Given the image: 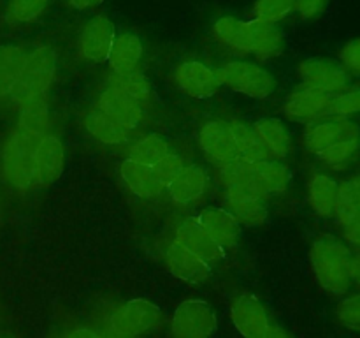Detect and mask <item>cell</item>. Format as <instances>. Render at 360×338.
<instances>
[{
  "instance_id": "30",
  "label": "cell",
  "mask_w": 360,
  "mask_h": 338,
  "mask_svg": "<svg viewBox=\"0 0 360 338\" xmlns=\"http://www.w3.org/2000/svg\"><path fill=\"white\" fill-rule=\"evenodd\" d=\"M232 136H234L236 148H238L239 158L248 162H260L269 161L271 155L255 134L253 127H248L246 123L232 122L231 123Z\"/></svg>"
},
{
  "instance_id": "26",
  "label": "cell",
  "mask_w": 360,
  "mask_h": 338,
  "mask_svg": "<svg viewBox=\"0 0 360 338\" xmlns=\"http://www.w3.org/2000/svg\"><path fill=\"white\" fill-rule=\"evenodd\" d=\"M253 130L271 157L285 158L292 151V136L276 118H262L253 123Z\"/></svg>"
},
{
  "instance_id": "32",
  "label": "cell",
  "mask_w": 360,
  "mask_h": 338,
  "mask_svg": "<svg viewBox=\"0 0 360 338\" xmlns=\"http://www.w3.org/2000/svg\"><path fill=\"white\" fill-rule=\"evenodd\" d=\"M169 154V144L164 137L157 136V134H148V136L139 137L132 143L129 148V157L130 161L137 162V164L150 165L153 168L162 157Z\"/></svg>"
},
{
  "instance_id": "14",
  "label": "cell",
  "mask_w": 360,
  "mask_h": 338,
  "mask_svg": "<svg viewBox=\"0 0 360 338\" xmlns=\"http://www.w3.org/2000/svg\"><path fill=\"white\" fill-rule=\"evenodd\" d=\"M199 148L204 157L217 168L229 164L239 157L232 136L231 123L224 120H210L199 130Z\"/></svg>"
},
{
  "instance_id": "2",
  "label": "cell",
  "mask_w": 360,
  "mask_h": 338,
  "mask_svg": "<svg viewBox=\"0 0 360 338\" xmlns=\"http://www.w3.org/2000/svg\"><path fill=\"white\" fill-rule=\"evenodd\" d=\"M290 171L281 162L260 161L248 162L243 158L229 162L217 169L218 183L225 189H243L248 192L257 194L260 197H269L283 194L290 183Z\"/></svg>"
},
{
  "instance_id": "20",
  "label": "cell",
  "mask_w": 360,
  "mask_h": 338,
  "mask_svg": "<svg viewBox=\"0 0 360 338\" xmlns=\"http://www.w3.org/2000/svg\"><path fill=\"white\" fill-rule=\"evenodd\" d=\"M210 178L207 173L199 165H185L178 176L171 183L165 185L167 196L171 201L179 206L197 203L206 194Z\"/></svg>"
},
{
  "instance_id": "42",
  "label": "cell",
  "mask_w": 360,
  "mask_h": 338,
  "mask_svg": "<svg viewBox=\"0 0 360 338\" xmlns=\"http://www.w3.org/2000/svg\"><path fill=\"white\" fill-rule=\"evenodd\" d=\"M341 232H343V242L350 249L360 250V218L354 220L352 224H348L347 227L341 229Z\"/></svg>"
},
{
  "instance_id": "13",
  "label": "cell",
  "mask_w": 360,
  "mask_h": 338,
  "mask_svg": "<svg viewBox=\"0 0 360 338\" xmlns=\"http://www.w3.org/2000/svg\"><path fill=\"white\" fill-rule=\"evenodd\" d=\"M231 319L243 338H266L273 326L262 303L250 292H241L232 299Z\"/></svg>"
},
{
  "instance_id": "7",
  "label": "cell",
  "mask_w": 360,
  "mask_h": 338,
  "mask_svg": "<svg viewBox=\"0 0 360 338\" xmlns=\"http://www.w3.org/2000/svg\"><path fill=\"white\" fill-rule=\"evenodd\" d=\"M214 330L217 315L202 299H186L172 313V338H210Z\"/></svg>"
},
{
  "instance_id": "10",
  "label": "cell",
  "mask_w": 360,
  "mask_h": 338,
  "mask_svg": "<svg viewBox=\"0 0 360 338\" xmlns=\"http://www.w3.org/2000/svg\"><path fill=\"white\" fill-rule=\"evenodd\" d=\"M348 139H360V125L355 120L334 118V116L308 123L301 137L302 146L313 155Z\"/></svg>"
},
{
  "instance_id": "28",
  "label": "cell",
  "mask_w": 360,
  "mask_h": 338,
  "mask_svg": "<svg viewBox=\"0 0 360 338\" xmlns=\"http://www.w3.org/2000/svg\"><path fill=\"white\" fill-rule=\"evenodd\" d=\"M334 218H336L340 229L347 227L348 224L360 218V173L340 182V194H338V206Z\"/></svg>"
},
{
  "instance_id": "40",
  "label": "cell",
  "mask_w": 360,
  "mask_h": 338,
  "mask_svg": "<svg viewBox=\"0 0 360 338\" xmlns=\"http://www.w3.org/2000/svg\"><path fill=\"white\" fill-rule=\"evenodd\" d=\"M183 168H185L183 158L179 157V155L171 154V151H169L165 157H162L160 161L153 165V171L155 175L158 176V180H160L164 185H167V183H171L172 180L181 173Z\"/></svg>"
},
{
  "instance_id": "47",
  "label": "cell",
  "mask_w": 360,
  "mask_h": 338,
  "mask_svg": "<svg viewBox=\"0 0 360 338\" xmlns=\"http://www.w3.org/2000/svg\"><path fill=\"white\" fill-rule=\"evenodd\" d=\"M98 334H101V338H129V337H123V334L116 333V331H112L111 327H108V330L102 331V333H98Z\"/></svg>"
},
{
  "instance_id": "39",
  "label": "cell",
  "mask_w": 360,
  "mask_h": 338,
  "mask_svg": "<svg viewBox=\"0 0 360 338\" xmlns=\"http://www.w3.org/2000/svg\"><path fill=\"white\" fill-rule=\"evenodd\" d=\"M338 62L347 70L348 76L360 77V37L350 39L341 46L338 51Z\"/></svg>"
},
{
  "instance_id": "25",
  "label": "cell",
  "mask_w": 360,
  "mask_h": 338,
  "mask_svg": "<svg viewBox=\"0 0 360 338\" xmlns=\"http://www.w3.org/2000/svg\"><path fill=\"white\" fill-rule=\"evenodd\" d=\"M143 42L132 32H122L115 37L108 63L115 74H129L139 69L143 60Z\"/></svg>"
},
{
  "instance_id": "17",
  "label": "cell",
  "mask_w": 360,
  "mask_h": 338,
  "mask_svg": "<svg viewBox=\"0 0 360 338\" xmlns=\"http://www.w3.org/2000/svg\"><path fill=\"white\" fill-rule=\"evenodd\" d=\"M97 108L129 130L137 129L144 120L143 104H139L130 95L123 94L118 88H105L98 95Z\"/></svg>"
},
{
  "instance_id": "23",
  "label": "cell",
  "mask_w": 360,
  "mask_h": 338,
  "mask_svg": "<svg viewBox=\"0 0 360 338\" xmlns=\"http://www.w3.org/2000/svg\"><path fill=\"white\" fill-rule=\"evenodd\" d=\"M338 194H340V182L330 175L316 171L309 176L306 196L315 215L322 218H333L336 213Z\"/></svg>"
},
{
  "instance_id": "24",
  "label": "cell",
  "mask_w": 360,
  "mask_h": 338,
  "mask_svg": "<svg viewBox=\"0 0 360 338\" xmlns=\"http://www.w3.org/2000/svg\"><path fill=\"white\" fill-rule=\"evenodd\" d=\"M120 176H122L127 189L136 194L137 197L151 199V197H158L165 190V185L155 175L153 168L137 164L130 158H125L120 164Z\"/></svg>"
},
{
  "instance_id": "33",
  "label": "cell",
  "mask_w": 360,
  "mask_h": 338,
  "mask_svg": "<svg viewBox=\"0 0 360 338\" xmlns=\"http://www.w3.org/2000/svg\"><path fill=\"white\" fill-rule=\"evenodd\" d=\"M37 136H46L49 127V104L48 97H39L20 106V125Z\"/></svg>"
},
{
  "instance_id": "34",
  "label": "cell",
  "mask_w": 360,
  "mask_h": 338,
  "mask_svg": "<svg viewBox=\"0 0 360 338\" xmlns=\"http://www.w3.org/2000/svg\"><path fill=\"white\" fill-rule=\"evenodd\" d=\"M109 83H111L109 87L118 88L123 94L136 99L139 104H144V102H148L151 99L150 81L139 70H134V73L129 74H115V76L109 77Z\"/></svg>"
},
{
  "instance_id": "36",
  "label": "cell",
  "mask_w": 360,
  "mask_h": 338,
  "mask_svg": "<svg viewBox=\"0 0 360 338\" xmlns=\"http://www.w3.org/2000/svg\"><path fill=\"white\" fill-rule=\"evenodd\" d=\"M329 116L345 120H354L355 116H360V84H350L347 90L333 95Z\"/></svg>"
},
{
  "instance_id": "3",
  "label": "cell",
  "mask_w": 360,
  "mask_h": 338,
  "mask_svg": "<svg viewBox=\"0 0 360 338\" xmlns=\"http://www.w3.org/2000/svg\"><path fill=\"white\" fill-rule=\"evenodd\" d=\"M354 250L333 234H322L309 246V266L320 287L333 296L348 294L354 285L350 264Z\"/></svg>"
},
{
  "instance_id": "38",
  "label": "cell",
  "mask_w": 360,
  "mask_h": 338,
  "mask_svg": "<svg viewBox=\"0 0 360 338\" xmlns=\"http://www.w3.org/2000/svg\"><path fill=\"white\" fill-rule=\"evenodd\" d=\"M336 320L345 330L360 333V291L345 294L336 306Z\"/></svg>"
},
{
  "instance_id": "5",
  "label": "cell",
  "mask_w": 360,
  "mask_h": 338,
  "mask_svg": "<svg viewBox=\"0 0 360 338\" xmlns=\"http://www.w3.org/2000/svg\"><path fill=\"white\" fill-rule=\"evenodd\" d=\"M56 53L49 46H41L28 53L23 70L14 87L11 101L20 108L28 101L39 97H48V92L55 81Z\"/></svg>"
},
{
  "instance_id": "44",
  "label": "cell",
  "mask_w": 360,
  "mask_h": 338,
  "mask_svg": "<svg viewBox=\"0 0 360 338\" xmlns=\"http://www.w3.org/2000/svg\"><path fill=\"white\" fill-rule=\"evenodd\" d=\"M70 7L77 11H88V9H94V7L101 6L104 0H67Z\"/></svg>"
},
{
  "instance_id": "37",
  "label": "cell",
  "mask_w": 360,
  "mask_h": 338,
  "mask_svg": "<svg viewBox=\"0 0 360 338\" xmlns=\"http://www.w3.org/2000/svg\"><path fill=\"white\" fill-rule=\"evenodd\" d=\"M49 0H9L6 18L11 23H30L48 7Z\"/></svg>"
},
{
  "instance_id": "11",
  "label": "cell",
  "mask_w": 360,
  "mask_h": 338,
  "mask_svg": "<svg viewBox=\"0 0 360 338\" xmlns=\"http://www.w3.org/2000/svg\"><path fill=\"white\" fill-rule=\"evenodd\" d=\"M116 30L115 23L109 20L104 14H97V16L90 18L86 23L83 25L77 37V51H79L81 58L88 60V62H108L109 51L115 42Z\"/></svg>"
},
{
  "instance_id": "1",
  "label": "cell",
  "mask_w": 360,
  "mask_h": 338,
  "mask_svg": "<svg viewBox=\"0 0 360 338\" xmlns=\"http://www.w3.org/2000/svg\"><path fill=\"white\" fill-rule=\"evenodd\" d=\"M213 35L221 46L236 53L255 55L267 62L283 53V34L274 25L262 21H241L232 16H224L214 21Z\"/></svg>"
},
{
  "instance_id": "9",
  "label": "cell",
  "mask_w": 360,
  "mask_h": 338,
  "mask_svg": "<svg viewBox=\"0 0 360 338\" xmlns=\"http://www.w3.org/2000/svg\"><path fill=\"white\" fill-rule=\"evenodd\" d=\"M297 76L302 87L315 88L329 95L340 94L352 84V77L341 63L330 58L302 60L297 65Z\"/></svg>"
},
{
  "instance_id": "27",
  "label": "cell",
  "mask_w": 360,
  "mask_h": 338,
  "mask_svg": "<svg viewBox=\"0 0 360 338\" xmlns=\"http://www.w3.org/2000/svg\"><path fill=\"white\" fill-rule=\"evenodd\" d=\"M84 129L90 132L94 139L101 141L104 144H122L129 141L130 137L129 129L120 125L116 120L102 113L98 108L86 113V116H84Z\"/></svg>"
},
{
  "instance_id": "12",
  "label": "cell",
  "mask_w": 360,
  "mask_h": 338,
  "mask_svg": "<svg viewBox=\"0 0 360 338\" xmlns=\"http://www.w3.org/2000/svg\"><path fill=\"white\" fill-rule=\"evenodd\" d=\"M172 80L183 94L193 99L213 97L221 87L218 70L197 60H186L176 65Z\"/></svg>"
},
{
  "instance_id": "8",
  "label": "cell",
  "mask_w": 360,
  "mask_h": 338,
  "mask_svg": "<svg viewBox=\"0 0 360 338\" xmlns=\"http://www.w3.org/2000/svg\"><path fill=\"white\" fill-rule=\"evenodd\" d=\"M162 323V312L157 305L146 299H130L120 306L109 319V327L129 338L153 331Z\"/></svg>"
},
{
  "instance_id": "45",
  "label": "cell",
  "mask_w": 360,
  "mask_h": 338,
  "mask_svg": "<svg viewBox=\"0 0 360 338\" xmlns=\"http://www.w3.org/2000/svg\"><path fill=\"white\" fill-rule=\"evenodd\" d=\"M65 338H101V334L90 327H77V330L70 331Z\"/></svg>"
},
{
  "instance_id": "19",
  "label": "cell",
  "mask_w": 360,
  "mask_h": 338,
  "mask_svg": "<svg viewBox=\"0 0 360 338\" xmlns=\"http://www.w3.org/2000/svg\"><path fill=\"white\" fill-rule=\"evenodd\" d=\"M65 168V148L56 136H42L35 150V175L37 185H53Z\"/></svg>"
},
{
  "instance_id": "41",
  "label": "cell",
  "mask_w": 360,
  "mask_h": 338,
  "mask_svg": "<svg viewBox=\"0 0 360 338\" xmlns=\"http://www.w3.org/2000/svg\"><path fill=\"white\" fill-rule=\"evenodd\" d=\"M292 2H294V13L304 21L320 18L329 6V0H292Z\"/></svg>"
},
{
  "instance_id": "29",
  "label": "cell",
  "mask_w": 360,
  "mask_h": 338,
  "mask_svg": "<svg viewBox=\"0 0 360 338\" xmlns=\"http://www.w3.org/2000/svg\"><path fill=\"white\" fill-rule=\"evenodd\" d=\"M27 53L20 46H0V97H9L23 70Z\"/></svg>"
},
{
  "instance_id": "46",
  "label": "cell",
  "mask_w": 360,
  "mask_h": 338,
  "mask_svg": "<svg viewBox=\"0 0 360 338\" xmlns=\"http://www.w3.org/2000/svg\"><path fill=\"white\" fill-rule=\"evenodd\" d=\"M266 338H292V334L287 333L281 326H271L269 333H267Z\"/></svg>"
},
{
  "instance_id": "31",
  "label": "cell",
  "mask_w": 360,
  "mask_h": 338,
  "mask_svg": "<svg viewBox=\"0 0 360 338\" xmlns=\"http://www.w3.org/2000/svg\"><path fill=\"white\" fill-rule=\"evenodd\" d=\"M326 168L333 171H345L352 168L360 157V139H348L333 144L315 155Z\"/></svg>"
},
{
  "instance_id": "22",
  "label": "cell",
  "mask_w": 360,
  "mask_h": 338,
  "mask_svg": "<svg viewBox=\"0 0 360 338\" xmlns=\"http://www.w3.org/2000/svg\"><path fill=\"white\" fill-rule=\"evenodd\" d=\"M195 218L200 224V227L224 250L238 245L239 222L225 208L207 206Z\"/></svg>"
},
{
  "instance_id": "16",
  "label": "cell",
  "mask_w": 360,
  "mask_h": 338,
  "mask_svg": "<svg viewBox=\"0 0 360 338\" xmlns=\"http://www.w3.org/2000/svg\"><path fill=\"white\" fill-rule=\"evenodd\" d=\"M165 264L176 278L186 284H202L211 275L210 264L176 239L165 249Z\"/></svg>"
},
{
  "instance_id": "6",
  "label": "cell",
  "mask_w": 360,
  "mask_h": 338,
  "mask_svg": "<svg viewBox=\"0 0 360 338\" xmlns=\"http://www.w3.org/2000/svg\"><path fill=\"white\" fill-rule=\"evenodd\" d=\"M217 70L221 84L252 99H267L276 87L269 70L246 60H232Z\"/></svg>"
},
{
  "instance_id": "21",
  "label": "cell",
  "mask_w": 360,
  "mask_h": 338,
  "mask_svg": "<svg viewBox=\"0 0 360 338\" xmlns=\"http://www.w3.org/2000/svg\"><path fill=\"white\" fill-rule=\"evenodd\" d=\"M176 242L181 243L207 264L218 263L224 257V249L200 227L197 218H185L176 229Z\"/></svg>"
},
{
  "instance_id": "43",
  "label": "cell",
  "mask_w": 360,
  "mask_h": 338,
  "mask_svg": "<svg viewBox=\"0 0 360 338\" xmlns=\"http://www.w3.org/2000/svg\"><path fill=\"white\" fill-rule=\"evenodd\" d=\"M350 277H352V285L357 287V291H360V250H355L354 256H352Z\"/></svg>"
},
{
  "instance_id": "18",
  "label": "cell",
  "mask_w": 360,
  "mask_h": 338,
  "mask_svg": "<svg viewBox=\"0 0 360 338\" xmlns=\"http://www.w3.org/2000/svg\"><path fill=\"white\" fill-rule=\"evenodd\" d=\"M224 208L243 225L255 227L266 222V199L243 189H225Z\"/></svg>"
},
{
  "instance_id": "15",
  "label": "cell",
  "mask_w": 360,
  "mask_h": 338,
  "mask_svg": "<svg viewBox=\"0 0 360 338\" xmlns=\"http://www.w3.org/2000/svg\"><path fill=\"white\" fill-rule=\"evenodd\" d=\"M330 101H333V95L326 92L301 87L288 95L283 104V113L287 118L308 125V123L319 122L329 116Z\"/></svg>"
},
{
  "instance_id": "35",
  "label": "cell",
  "mask_w": 360,
  "mask_h": 338,
  "mask_svg": "<svg viewBox=\"0 0 360 338\" xmlns=\"http://www.w3.org/2000/svg\"><path fill=\"white\" fill-rule=\"evenodd\" d=\"M294 13L292 0H255L252 6V16L255 21L274 25Z\"/></svg>"
},
{
  "instance_id": "4",
  "label": "cell",
  "mask_w": 360,
  "mask_h": 338,
  "mask_svg": "<svg viewBox=\"0 0 360 338\" xmlns=\"http://www.w3.org/2000/svg\"><path fill=\"white\" fill-rule=\"evenodd\" d=\"M42 136L32 134L18 127L4 143L0 155L2 175L9 185L18 190H28L37 187L35 175V150Z\"/></svg>"
}]
</instances>
